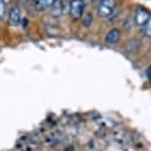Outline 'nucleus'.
Listing matches in <instances>:
<instances>
[{
  "label": "nucleus",
  "instance_id": "obj_5",
  "mask_svg": "<svg viewBox=\"0 0 151 151\" xmlns=\"http://www.w3.org/2000/svg\"><path fill=\"white\" fill-rule=\"evenodd\" d=\"M140 48V41L137 39H132L125 45V50L129 53H136Z\"/></svg>",
  "mask_w": 151,
  "mask_h": 151
},
{
  "label": "nucleus",
  "instance_id": "obj_15",
  "mask_svg": "<svg viewBox=\"0 0 151 151\" xmlns=\"http://www.w3.org/2000/svg\"><path fill=\"white\" fill-rule=\"evenodd\" d=\"M2 2H3L4 4H9L10 2H11V0H1Z\"/></svg>",
  "mask_w": 151,
  "mask_h": 151
},
{
  "label": "nucleus",
  "instance_id": "obj_3",
  "mask_svg": "<svg viewBox=\"0 0 151 151\" xmlns=\"http://www.w3.org/2000/svg\"><path fill=\"white\" fill-rule=\"evenodd\" d=\"M9 22L12 26H18L21 22V9L18 6L11 8L9 13Z\"/></svg>",
  "mask_w": 151,
  "mask_h": 151
},
{
  "label": "nucleus",
  "instance_id": "obj_8",
  "mask_svg": "<svg viewBox=\"0 0 151 151\" xmlns=\"http://www.w3.org/2000/svg\"><path fill=\"white\" fill-rule=\"evenodd\" d=\"M113 11H114V8H111L102 3H100L98 7V14L101 17H109L113 14Z\"/></svg>",
  "mask_w": 151,
  "mask_h": 151
},
{
  "label": "nucleus",
  "instance_id": "obj_14",
  "mask_svg": "<svg viewBox=\"0 0 151 151\" xmlns=\"http://www.w3.org/2000/svg\"><path fill=\"white\" fill-rule=\"evenodd\" d=\"M84 4H91L93 2V0H83Z\"/></svg>",
  "mask_w": 151,
  "mask_h": 151
},
{
  "label": "nucleus",
  "instance_id": "obj_7",
  "mask_svg": "<svg viewBox=\"0 0 151 151\" xmlns=\"http://www.w3.org/2000/svg\"><path fill=\"white\" fill-rule=\"evenodd\" d=\"M56 0H35V6L38 10H45L50 8Z\"/></svg>",
  "mask_w": 151,
  "mask_h": 151
},
{
  "label": "nucleus",
  "instance_id": "obj_16",
  "mask_svg": "<svg viewBox=\"0 0 151 151\" xmlns=\"http://www.w3.org/2000/svg\"><path fill=\"white\" fill-rule=\"evenodd\" d=\"M23 1H26V0H23Z\"/></svg>",
  "mask_w": 151,
  "mask_h": 151
},
{
  "label": "nucleus",
  "instance_id": "obj_12",
  "mask_svg": "<svg viewBox=\"0 0 151 151\" xmlns=\"http://www.w3.org/2000/svg\"><path fill=\"white\" fill-rule=\"evenodd\" d=\"M4 3L0 0V20L4 17V14H5V6H4Z\"/></svg>",
  "mask_w": 151,
  "mask_h": 151
},
{
  "label": "nucleus",
  "instance_id": "obj_9",
  "mask_svg": "<svg viewBox=\"0 0 151 151\" xmlns=\"http://www.w3.org/2000/svg\"><path fill=\"white\" fill-rule=\"evenodd\" d=\"M92 22H93V15L91 13L86 14L83 18V26L86 28H89L91 25H92Z\"/></svg>",
  "mask_w": 151,
  "mask_h": 151
},
{
  "label": "nucleus",
  "instance_id": "obj_1",
  "mask_svg": "<svg viewBox=\"0 0 151 151\" xmlns=\"http://www.w3.org/2000/svg\"><path fill=\"white\" fill-rule=\"evenodd\" d=\"M84 2L83 0H72L70 2V8H69V12L71 17L74 20H77L79 18H81L82 14H83L84 10Z\"/></svg>",
  "mask_w": 151,
  "mask_h": 151
},
{
  "label": "nucleus",
  "instance_id": "obj_11",
  "mask_svg": "<svg viewBox=\"0 0 151 151\" xmlns=\"http://www.w3.org/2000/svg\"><path fill=\"white\" fill-rule=\"evenodd\" d=\"M101 3L104 5H107V6H109L111 8H115V6H116L115 0H102Z\"/></svg>",
  "mask_w": 151,
  "mask_h": 151
},
{
  "label": "nucleus",
  "instance_id": "obj_6",
  "mask_svg": "<svg viewBox=\"0 0 151 151\" xmlns=\"http://www.w3.org/2000/svg\"><path fill=\"white\" fill-rule=\"evenodd\" d=\"M50 8V15H52L53 17L61 16L62 12H63V5L58 0H56Z\"/></svg>",
  "mask_w": 151,
  "mask_h": 151
},
{
  "label": "nucleus",
  "instance_id": "obj_4",
  "mask_svg": "<svg viewBox=\"0 0 151 151\" xmlns=\"http://www.w3.org/2000/svg\"><path fill=\"white\" fill-rule=\"evenodd\" d=\"M121 39V31L119 29H112L106 36V42L110 45L116 44Z\"/></svg>",
  "mask_w": 151,
  "mask_h": 151
},
{
  "label": "nucleus",
  "instance_id": "obj_13",
  "mask_svg": "<svg viewBox=\"0 0 151 151\" xmlns=\"http://www.w3.org/2000/svg\"><path fill=\"white\" fill-rule=\"evenodd\" d=\"M146 76H147V78L151 81V65L146 69Z\"/></svg>",
  "mask_w": 151,
  "mask_h": 151
},
{
  "label": "nucleus",
  "instance_id": "obj_10",
  "mask_svg": "<svg viewBox=\"0 0 151 151\" xmlns=\"http://www.w3.org/2000/svg\"><path fill=\"white\" fill-rule=\"evenodd\" d=\"M144 32H145V35L151 38V16L149 17L146 24L144 25Z\"/></svg>",
  "mask_w": 151,
  "mask_h": 151
},
{
  "label": "nucleus",
  "instance_id": "obj_2",
  "mask_svg": "<svg viewBox=\"0 0 151 151\" xmlns=\"http://www.w3.org/2000/svg\"><path fill=\"white\" fill-rule=\"evenodd\" d=\"M150 13L143 7H139L135 13V23L138 26H144L150 17Z\"/></svg>",
  "mask_w": 151,
  "mask_h": 151
}]
</instances>
